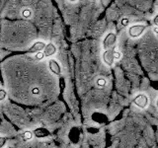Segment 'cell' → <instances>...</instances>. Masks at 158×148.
<instances>
[{
    "label": "cell",
    "mask_w": 158,
    "mask_h": 148,
    "mask_svg": "<svg viewBox=\"0 0 158 148\" xmlns=\"http://www.w3.org/2000/svg\"><path fill=\"white\" fill-rule=\"evenodd\" d=\"M116 51V47L114 46L110 48H108L105 51V52L103 53V60L108 66H112L114 64V52Z\"/></svg>",
    "instance_id": "6da1fadb"
},
{
    "label": "cell",
    "mask_w": 158,
    "mask_h": 148,
    "mask_svg": "<svg viewBox=\"0 0 158 148\" xmlns=\"http://www.w3.org/2000/svg\"><path fill=\"white\" fill-rule=\"evenodd\" d=\"M144 25H133L130 29H128V34L131 38H137L142 35V33L145 30Z\"/></svg>",
    "instance_id": "7a4b0ae2"
},
{
    "label": "cell",
    "mask_w": 158,
    "mask_h": 148,
    "mask_svg": "<svg viewBox=\"0 0 158 148\" xmlns=\"http://www.w3.org/2000/svg\"><path fill=\"white\" fill-rule=\"evenodd\" d=\"M116 39H117V36L115 34L109 33L103 41V48L106 51V49L114 47V44H115V43H116Z\"/></svg>",
    "instance_id": "3957f363"
},
{
    "label": "cell",
    "mask_w": 158,
    "mask_h": 148,
    "mask_svg": "<svg viewBox=\"0 0 158 148\" xmlns=\"http://www.w3.org/2000/svg\"><path fill=\"white\" fill-rule=\"evenodd\" d=\"M133 103H135V105L137 106L138 108L144 109L148 104V98L144 94H138V95L133 99Z\"/></svg>",
    "instance_id": "277c9868"
},
{
    "label": "cell",
    "mask_w": 158,
    "mask_h": 148,
    "mask_svg": "<svg viewBox=\"0 0 158 148\" xmlns=\"http://www.w3.org/2000/svg\"><path fill=\"white\" fill-rule=\"evenodd\" d=\"M48 67H49V70L53 74H56V75H60L61 74L60 66H59L58 62L56 60H54V59H51V60L48 61Z\"/></svg>",
    "instance_id": "5b68a950"
},
{
    "label": "cell",
    "mask_w": 158,
    "mask_h": 148,
    "mask_svg": "<svg viewBox=\"0 0 158 148\" xmlns=\"http://www.w3.org/2000/svg\"><path fill=\"white\" fill-rule=\"evenodd\" d=\"M56 52V47L52 43L46 44V47H44V56H52Z\"/></svg>",
    "instance_id": "8992f818"
},
{
    "label": "cell",
    "mask_w": 158,
    "mask_h": 148,
    "mask_svg": "<svg viewBox=\"0 0 158 148\" xmlns=\"http://www.w3.org/2000/svg\"><path fill=\"white\" fill-rule=\"evenodd\" d=\"M46 47V43H44V42H37L35 43L33 46L31 47V48L29 49V51L27 52L29 53H33V52H38V51H41L42 49H44V47Z\"/></svg>",
    "instance_id": "52a82bcc"
},
{
    "label": "cell",
    "mask_w": 158,
    "mask_h": 148,
    "mask_svg": "<svg viewBox=\"0 0 158 148\" xmlns=\"http://www.w3.org/2000/svg\"><path fill=\"white\" fill-rule=\"evenodd\" d=\"M33 133H34V135H36L38 138H40V137H47V136L49 135L48 130H46V128H43V127L37 128V130H35Z\"/></svg>",
    "instance_id": "ba28073f"
},
{
    "label": "cell",
    "mask_w": 158,
    "mask_h": 148,
    "mask_svg": "<svg viewBox=\"0 0 158 148\" xmlns=\"http://www.w3.org/2000/svg\"><path fill=\"white\" fill-rule=\"evenodd\" d=\"M32 10L31 9H29V8H24L23 9V11H22V16L24 18H26V19H29V18H31L32 17Z\"/></svg>",
    "instance_id": "9c48e42d"
},
{
    "label": "cell",
    "mask_w": 158,
    "mask_h": 148,
    "mask_svg": "<svg viewBox=\"0 0 158 148\" xmlns=\"http://www.w3.org/2000/svg\"><path fill=\"white\" fill-rule=\"evenodd\" d=\"M33 136H34V133H33L32 131L27 130V131H25V132L23 133V139H24L25 141L31 140L32 138H33Z\"/></svg>",
    "instance_id": "30bf717a"
},
{
    "label": "cell",
    "mask_w": 158,
    "mask_h": 148,
    "mask_svg": "<svg viewBox=\"0 0 158 148\" xmlns=\"http://www.w3.org/2000/svg\"><path fill=\"white\" fill-rule=\"evenodd\" d=\"M96 84H97V86L100 87V88L105 87V85H106V79H104V78H98L97 81H96Z\"/></svg>",
    "instance_id": "8fae6325"
},
{
    "label": "cell",
    "mask_w": 158,
    "mask_h": 148,
    "mask_svg": "<svg viewBox=\"0 0 158 148\" xmlns=\"http://www.w3.org/2000/svg\"><path fill=\"white\" fill-rule=\"evenodd\" d=\"M44 57V52H42V51H38L37 54H36V56H35V58H36L37 60H42Z\"/></svg>",
    "instance_id": "7c38bea8"
},
{
    "label": "cell",
    "mask_w": 158,
    "mask_h": 148,
    "mask_svg": "<svg viewBox=\"0 0 158 148\" xmlns=\"http://www.w3.org/2000/svg\"><path fill=\"white\" fill-rule=\"evenodd\" d=\"M5 98H6V92L2 88H0V101H3Z\"/></svg>",
    "instance_id": "4fadbf2b"
},
{
    "label": "cell",
    "mask_w": 158,
    "mask_h": 148,
    "mask_svg": "<svg viewBox=\"0 0 158 148\" xmlns=\"http://www.w3.org/2000/svg\"><path fill=\"white\" fill-rule=\"evenodd\" d=\"M40 88H38V87H34V88H32V94L34 96H38V95H40Z\"/></svg>",
    "instance_id": "5bb4252c"
},
{
    "label": "cell",
    "mask_w": 158,
    "mask_h": 148,
    "mask_svg": "<svg viewBox=\"0 0 158 148\" xmlns=\"http://www.w3.org/2000/svg\"><path fill=\"white\" fill-rule=\"evenodd\" d=\"M122 57V53L120 52V51H115V52H114V59H116V60H118Z\"/></svg>",
    "instance_id": "9a60e30c"
},
{
    "label": "cell",
    "mask_w": 158,
    "mask_h": 148,
    "mask_svg": "<svg viewBox=\"0 0 158 148\" xmlns=\"http://www.w3.org/2000/svg\"><path fill=\"white\" fill-rule=\"evenodd\" d=\"M5 142H6V138H5V137H2V136H0V148L4 146Z\"/></svg>",
    "instance_id": "2e32d148"
},
{
    "label": "cell",
    "mask_w": 158,
    "mask_h": 148,
    "mask_svg": "<svg viewBox=\"0 0 158 148\" xmlns=\"http://www.w3.org/2000/svg\"><path fill=\"white\" fill-rule=\"evenodd\" d=\"M127 23H128V20L127 19H123L122 20V25H123V26L127 25Z\"/></svg>",
    "instance_id": "e0dca14e"
},
{
    "label": "cell",
    "mask_w": 158,
    "mask_h": 148,
    "mask_svg": "<svg viewBox=\"0 0 158 148\" xmlns=\"http://www.w3.org/2000/svg\"><path fill=\"white\" fill-rule=\"evenodd\" d=\"M154 25H155V26H157V25H158V15H157V16H155V19H154Z\"/></svg>",
    "instance_id": "ac0fdd59"
},
{
    "label": "cell",
    "mask_w": 158,
    "mask_h": 148,
    "mask_svg": "<svg viewBox=\"0 0 158 148\" xmlns=\"http://www.w3.org/2000/svg\"><path fill=\"white\" fill-rule=\"evenodd\" d=\"M153 32H154V34L157 36V35H158V28H157V27H155V28H154V30H153Z\"/></svg>",
    "instance_id": "d6986e66"
},
{
    "label": "cell",
    "mask_w": 158,
    "mask_h": 148,
    "mask_svg": "<svg viewBox=\"0 0 158 148\" xmlns=\"http://www.w3.org/2000/svg\"><path fill=\"white\" fill-rule=\"evenodd\" d=\"M70 1H72V2H74V1H76V0H70Z\"/></svg>",
    "instance_id": "ffe728a7"
},
{
    "label": "cell",
    "mask_w": 158,
    "mask_h": 148,
    "mask_svg": "<svg viewBox=\"0 0 158 148\" xmlns=\"http://www.w3.org/2000/svg\"><path fill=\"white\" fill-rule=\"evenodd\" d=\"M9 148H12V147H9Z\"/></svg>",
    "instance_id": "44dd1931"
}]
</instances>
